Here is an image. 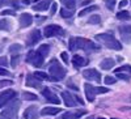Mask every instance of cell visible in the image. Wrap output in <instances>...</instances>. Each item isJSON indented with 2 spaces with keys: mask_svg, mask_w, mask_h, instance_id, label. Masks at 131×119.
Returning a JSON list of instances; mask_svg holds the SVG:
<instances>
[{
  "mask_svg": "<svg viewBox=\"0 0 131 119\" xmlns=\"http://www.w3.org/2000/svg\"><path fill=\"white\" fill-rule=\"evenodd\" d=\"M13 81H10V80H3V81H0V88H3V86H8V85H12Z\"/></svg>",
  "mask_w": 131,
  "mask_h": 119,
  "instance_id": "cell-39",
  "label": "cell"
},
{
  "mask_svg": "<svg viewBox=\"0 0 131 119\" xmlns=\"http://www.w3.org/2000/svg\"><path fill=\"white\" fill-rule=\"evenodd\" d=\"M105 4H106L109 10H113L115 7V0H105Z\"/></svg>",
  "mask_w": 131,
  "mask_h": 119,
  "instance_id": "cell-34",
  "label": "cell"
},
{
  "mask_svg": "<svg viewBox=\"0 0 131 119\" xmlns=\"http://www.w3.org/2000/svg\"><path fill=\"white\" fill-rule=\"evenodd\" d=\"M49 72L51 75V80L52 81H58L62 80L66 76V69L58 63L57 59H52L50 63V67H49Z\"/></svg>",
  "mask_w": 131,
  "mask_h": 119,
  "instance_id": "cell-3",
  "label": "cell"
},
{
  "mask_svg": "<svg viewBox=\"0 0 131 119\" xmlns=\"http://www.w3.org/2000/svg\"><path fill=\"white\" fill-rule=\"evenodd\" d=\"M21 50H23V46L18 45V43H15V45H10V46H9V52H12V54L20 52Z\"/></svg>",
  "mask_w": 131,
  "mask_h": 119,
  "instance_id": "cell-27",
  "label": "cell"
},
{
  "mask_svg": "<svg viewBox=\"0 0 131 119\" xmlns=\"http://www.w3.org/2000/svg\"><path fill=\"white\" fill-rule=\"evenodd\" d=\"M0 15L2 16H13V15H16V10L15 9H5V10H2Z\"/></svg>",
  "mask_w": 131,
  "mask_h": 119,
  "instance_id": "cell-33",
  "label": "cell"
},
{
  "mask_svg": "<svg viewBox=\"0 0 131 119\" xmlns=\"http://www.w3.org/2000/svg\"><path fill=\"white\" fill-rule=\"evenodd\" d=\"M41 41V31L38 29H34L29 34L28 37V41H26V46H34L36 43H38Z\"/></svg>",
  "mask_w": 131,
  "mask_h": 119,
  "instance_id": "cell-11",
  "label": "cell"
},
{
  "mask_svg": "<svg viewBox=\"0 0 131 119\" xmlns=\"http://www.w3.org/2000/svg\"><path fill=\"white\" fill-rule=\"evenodd\" d=\"M107 92H110L107 88H105V86H98V88H96V93L97 94H105Z\"/></svg>",
  "mask_w": 131,
  "mask_h": 119,
  "instance_id": "cell-36",
  "label": "cell"
},
{
  "mask_svg": "<svg viewBox=\"0 0 131 119\" xmlns=\"http://www.w3.org/2000/svg\"><path fill=\"white\" fill-rule=\"evenodd\" d=\"M18 62H20V56L18 55H15L12 58V62H10V66H12V68H16L18 66Z\"/></svg>",
  "mask_w": 131,
  "mask_h": 119,
  "instance_id": "cell-35",
  "label": "cell"
},
{
  "mask_svg": "<svg viewBox=\"0 0 131 119\" xmlns=\"http://www.w3.org/2000/svg\"><path fill=\"white\" fill-rule=\"evenodd\" d=\"M25 82H26L28 86H31V88H41V86H42L41 79H38L36 75H28Z\"/></svg>",
  "mask_w": 131,
  "mask_h": 119,
  "instance_id": "cell-12",
  "label": "cell"
},
{
  "mask_svg": "<svg viewBox=\"0 0 131 119\" xmlns=\"http://www.w3.org/2000/svg\"><path fill=\"white\" fill-rule=\"evenodd\" d=\"M85 110H81V111H76V114H75V116L76 118H79V116H83V115H85Z\"/></svg>",
  "mask_w": 131,
  "mask_h": 119,
  "instance_id": "cell-45",
  "label": "cell"
},
{
  "mask_svg": "<svg viewBox=\"0 0 131 119\" xmlns=\"http://www.w3.org/2000/svg\"><path fill=\"white\" fill-rule=\"evenodd\" d=\"M119 33H121L122 35L131 34V25H122V26H119Z\"/></svg>",
  "mask_w": 131,
  "mask_h": 119,
  "instance_id": "cell-25",
  "label": "cell"
},
{
  "mask_svg": "<svg viewBox=\"0 0 131 119\" xmlns=\"http://www.w3.org/2000/svg\"><path fill=\"white\" fill-rule=\"evenodd\" d=\"M34 75H36V76H37L38 79H41V80H51V77L49 76L47 73H45V72H41V71H38V72H36Z\"/></svg>",
  "mask_w": 131,
  "mask_h": 119,
  "instance_id": "cell-29",
  "label": "cell"
},
{
  "mask_svg": "<svg viewBox=\"0 0 131 119\" xmlns=\"http://www.w3.org/2000/svg\"><path fill=\"white\" fill-rule=\"evenodd\" d=\"M38 18H39V20H38V24H41V22H43V21H45L47 17H38Z\"/></svg>",
  "mask_w": 131,
  "mask_h": 119,
  "instance_id": "cell-48",
  "label": "cell"
},
{
  "mask_svg": "<svg viewBox=\"0 0 131 119\" xmlns=\"http://www.w3.org/2000/svg\"><path fill=\"white\" fill-rule=\"evenodd\" d=\"M101 22V17L98 16V15H93L88 18V24H92V25H97V24H100Z\"/></svg>",
  "mask_w": 131,
  "mask_h": 119,
  "instance_id": "cell-24",
  "label": "cell"
},
{
  "mask_svg": "<svg viewBox=\"0 0 131 119\" xmlns=\"http://www.w3.org/2000/svg\"><path fill=\"white\" fill-rule=\"evenodd\" d=\"M67 85H68V86H70V88H72V89H75V90H78V86H76V85H73V84H72V82H68V84H67Z\"/></svg>",
  "mask_w": 131,
  "mask_h": 119,
  "instance_id": "cell-47",
  "label": "cell"
},
{
  "mask_svg": "<svg viewBox=\"0 0 131 119\" xmlns=\"http://www.w3.org/2000/svg\"><path fill=\"white\" fill-rule=\"evenodd\" d=\"M62 3L66 5V8H70V9H75L76 7V0H62Z\"/></svg>",
  "mask_w": 131,
  "mask_h": 119,
  "instance_id": "cell-26",
  "label": "cell"
},
{
  "mask_svg": "<svg viewBox=\"0 0 131 119\" xmlns=\"http://www.w3.org/2000/svg\"><path fill=\"white\" fill-rule=\"evenodd\" d=\"M23 98L26 100V101H36V100H37V96L33 94V93H29V92H25V93L23 94Z\"/></svg>",
  "mask_w": 131,
  "mask_h": 119,
  "instance_id": "cell-28",
  "label": "cell"
},
{
  "mask_svg": "<svg viewBox=\"0 0 131 119\" xmlns=\"http://www.w3.org/2000/svg\"><path fill=\"white\" fill-rule=\"evenodd\" d=\"M58 113H62V109L59 107H45L41 110V115H57Z\"/></svg>",
  "mask_w": 131,
  "mask_h": 119,
  "instance_id": "cell-17",
  "label": "cell"
},
{
  "mask_svg": "<svg viewBox=\"0 0 131 119\" xmlns=\"http://www.w3.org/2000/svg\"><path fill=\"white\" fill-rule=\"evenodd\" d=\"M51 4H52V0H42V2L33 5V9L37 10V12H42V10H47Z\"/></svg>",
  "mask_w": 131,
  "mask_h": 119,
  "instance_id": "cell-15",
  "label": "cell"
},
{
  "mask_svg": "<svg viewBox=\"0 0 131 119\" xmlns=\"http://www.w3.org/2000/svg\"><path fill=\"white\" fill-rule=\"evenodd\" d=\"M43 58L45 56H42L38 52V50L37 51H29L28 55H26V62L30 63L31 66H34V67H41L43 64Z\"/></svg>",
  "mask_w": 131,
  "mask_h": 119,
  "instance_id": "cell-5",
  "label": "cell"
},
{
  "mask_svg": "<svg viewBox=\"0 0 131 119\" xmlns=\"http://www.w3.org/2000/svg\"><path fill=\"white\" fill-rule=\"evenodd\" d=\"M89 119H93V118H92V116H89Z\"/></svg>",
  "mask_w": 131,
  "mask_h": 119,
  "instance_id": "cell-53",
  "label": "cell"
},
{
  "mask_svg": "<svg viewBox=\"0 0 131 119\" xmlns=\"http://www.w3.org/2000/svg\"><path fill=\"white\" fill-rule=\"evenodd\" d=\"M62 119H76L75 114H71V113H66L62 115Z\"/></svg>",
  "mask_w": 131,
  "mask_h": 119,
  "instance_id": "cell-38",
  "label": "cell"
},
{
  "mask_svg": "<svg viewBox=\"0 0 131 119\" xmlns=\"http://www.w3.org/2000/svg\"><path fill=\"white\" fill-rule=\"evenodd\" d=\"M7 64H8V59H7L5 56L0 58V66H5V67H7Z\"/></svg>",
  "mask_w": 131,
  "mask_h": 119,
  "instance_id": "cell-44",
  "label": "cell"
},
{
  "mask_svg": "<svg viewBox=\"0 0 131 119\" xmlns=\"http://www.w3.org/2000/svg\"><path fill=\"white\" fill-rule=\"evenodd\" d=\"M20 21V26L21 28H26V26H30L31 22H33V16L30 13H23L18 18Z\"/></svg>",
  "mask_w": 131,
  "mask_h": 119,
  "instance_id": "cell-14",
  "label": "cell"
},
{
  "mask_svg": "<svg viewBox=\"0 0 131 119\" xmlns=\"http://www.w3.org/2000/svg\"><path fill=\"white\" fill-rule=\"evenodd\" d=\"M10 29V24L7 20H2L0 21V30H9Z\"/></svg>",
  "mask_w": 131,
  "mask_h": 119,
  "instance_id": "cell-30",
  "label": "cell"
},
{
  "mask_svg": "<svg viewBox=\"0 0 131 119\" xmlns=\"http://www.w3.org/2000/svg\"><path fill=\"white\" fill-rule=\"evenodd\" d=\"M115 82H117V80L114 77H112V76H106L105 77V84H107V85H112V84H115Z\"/></svg>",
  "mask_w": 131,
  "mask_h": 119,
  "instance_id": "cell-37",
  "label": "cell"
},
{
  "mask_svg": "<svg viewBox=\"0 0 131 119\" xmlns=\"http://www.w3.org/2000/svg\"><path fill=\"white\" fill-rule=\"evenodd\" d=\"M57 8H58V4H57V3H52V4H51V9H50V15H51V16L55 15Z\"/></svg>",
  "mask_w": 131,
  "mask_h": 119,
  "instance_id": "cell-40",
  "label": "cell"
},
{
  "mask_svg": "<svg viewBox=\"0 0 131 119\" xmlns=\"http://www.w3.org/2000/svg\"><path fill=\"white\" fill-rule=\"evenodd\" d=\"M60 2H62V0H60Z\"/></svg>",
  "mask_w": 131,
  "mask_h": 119,
  "instance_id": "cell-54",
  "label": "cell"
},
{
  "mask_svg": "<svg viewBox=\"0 0 131 119\" xmlns=\"http://www.w3.org/2000/svg\"><path fill=\"white\" fill-rule=\"evenodd\" d=\"M62 98H63V102L67 107H75L78 105V101L76 98L70 93V92H62Z\"/></svg>",
  "mask_w": 131,
  "mask_h": 119,
  "instance_id": "cell-10",
  "label": "cell"
},
{
  "mask_svg": "<svg viewBox=\"0 0 131 119\" xmlns=\"http://www.w3.org/2000/svg\"><path fill=\"white\" fill-rule=\"evenodd\" d=\"M92 2L91 0H85V2H83V5H88V4H91Z\"/></svg>",
  "mask_w": 131,
  "mask_h": 119,
  "instance_id": "cell-49",
  "label": "cell"
},
{
  "mask_svg": "<svg viewBox=\"0 0 131 119\" xmlns=\"http://www.w3.org/2000/svg\"><path fill=\"white\" fill-rule=\"evenodd\" d=\"M5 3H7V0H0V7H3Z\"/></svg>",
  "mask_w": 131,
  "mask_h": 119,
  "instance_id": "cell-50",
  "label": "cell"
},
{
  "mask_svg": "<svg viewBox=\"0 0 131 119\" xmlns=\"http://www.w3.org/2000/svg\"><path fill=\"white\" fill-rule=\"evenodd\" d=\"M117 18L121 21H128V20H131V15L127 10H121V12L117 13Z\"/></svg>",
  "mask_w": 131,
  "mask_h": 119,
  "instance_id": "cell-21",
  "label": "cell"
},
{
  "mask_svg": "<svg viewBox=\"0 0 131 119\" xmlns=\"http://www.w3.org/2000/svg\"><path fill=\"white\" fill-rule=\"evenodd\" d=\"M97 9H100V8H98V5H89L88 8H84L83 10H80L79 16H80V17H84L85 15H88V13H91V12H94V10H97Z\"/></svg>",
  "mask_w": 131,
  "mask_h": 119,
  "instance_id": "cell-20",
  "label": "cell"
},
{
  "mask_svg": "<svg viewBox=\"0 0 131 119\" xmlns=\"http://www.w3.org/2000/svg\"><path fill=\"white\" fill-rule=\"evenodd\" d=\"M60 58L63 59V62H64V63H67V64H68V54L66 52V51L60 54Z\"/></svg>",
  "mask_w": 131,
  "mask_h": 119,
  "instance_id": "cell-43",
  "label": "cell"
},
{
  "mask_svg": "<svg viewBox=\"0 0 131 119\" xmlns=\"http://www.w3.org/2000/svg\"><path fill=\"white\" fill-rule=\"evenodd\" d=\"M42 96L45 97V98L47 100V102H50V103H55V105H59L60 103L59 97L57 94H54L51 92V89H49V88H43L42 89Z\"/></svg>",
  "mask_w": 131,
  "mask_h": 119,
  "instance_id": "cell-9",
  "label": "cell"
},
{
  "mask_svg": "<svg viewBox=\"0 0 131 119\" xmlns=\"http://www.w3.org/2000/svg\"><path fill=\"white\" fill-rule=\"evenodd\" d=\"M18 107H20V101L15 97L13 100H10V101L5 105V109L3 110L2 116H4V118H9V119H16V118H17Z\"/></svg>",
  "mask_w": 131,
  "mask_h": 119,
  "instance_id": "cell-4",
  "label": "cell"
},
{
  "mask_svg": "<svg viewBox=\"0 0 131 119\" xmlns=\"http://www.w3.org/2000/svg\"><path fill=\"white\" fill-rule=\"evenodd\" d=\"M83 76H84V79L89 80V81H98L100 82V80H101V73L94 68H89V69L83 71Z\"/></svg>",
  "mask_w": 131,
  "mask_h": 119,
  "instance_id": "cell-8",
  "label": "cell"
},
{
  "mask_svg": "<svg viewBox=\"0 0 131 119\" xmlns=\"http://www.w3.org/2000/svg\"><path fill=\"white\" fill-rule=\"evenodd\" d=\"M15 97H17V92H16V90L7 89V90L0 92V107L5 106L10 100H13Z\"/></svg>",
  "mask_w": 131,
  "mask_h": 119,
  "instance_id": "cell-7",
  "label": "cell"
},
{
  "mask_svg": "<svg viewBox=\"0 0 131 119\" xmlns=\"http://www.w3.org/2000/svg\"><path fill=\"white\" fill-rule=\"evenodd\" d=\"M37 116V107L36 106H30L25 110L24 113V118L25 119H36Z\"/></svg>",
  "mask_w": 131,
  "mask_h": 119,
  "instance_id": "cell-18",
  "label": "cell"
},
{
  "mask_svg": "<svg viewBox=\"0 0 131 119\" xmlns=\"http://www.w3.org/2000/svg\"><path fill=\"white\" fill-rule=\"evenodd\" d=\"M0 75H2V76H10V72L7 71V69L3 68V67H0Z\"/></svg>",
  "mask_w": 131,
  "mask_h": 119,
  "instance_id": "cell-41",
  "label": "cell"
},
{
  "mask_svg": "<svg viewBox=\"0 0 131 119\" xmlns=\"http://www.w3.org/2000/svg\"><path fill=\"white\" fill-rule=\"evenodd\" d=\"M115 72H127V73H131V66H128V64H126V66H122L115 69Z\"/></svg>",
  "mask_w": 131,
  "mask_h": 119,
  "instance_id": "cell-31",
  "label": "cell"
},
{
  "mask_svg": "<svg viewBox=\"0 0 131 119\" xmlns=\"http://www.w3.org/2000/svg\"><path fill=\"white\" fill-rule=\"evenodd\" d=\"M97 119H105V118H97Z\"/></svg>",
  "mask_w": 131,
  "mask_h": 119,
  "instance_id": "cell-52",
  "label": "cell"
},
{
  "mask_svg": "<svg viewBox=\"0 0 131 119\" xmlns=\"http://www.w3.org/2000/svg\"><path fill=\"white\" fill-rule=\"evenodd\" d=\"M70 50L75 51V50H84L86 52H98L101 50L100 46H97L96 43H93L89 39H85L81 37H72L70 39Z\"/></svg>",
  "mask_w": 131,
  "mask_h": 119,
  "instance_id": "cell-1",
  "label": "cell"
},
{
  "mask_svg": "<svg viewBox=\"0 0 131 119\" xmlns=\"http://www.w3.org/2000/svg\"><path fill=\"white\" fill-rule=\"evenodd\" d=\"M94 38L100 43H102L104 46H106L107 49H110V50H122V43L118 39H115L112 34L102 33V34H97Z\"/></svg>",
  "mask_w": 131,
  "mask_h": 119,
  "instance_id": "cell-2",
  "label": "cell"
},
{
  "mask_svg": "<svg viewBox=\"0 0 131 119\" xmlns=\"http://www.w3.org/2000/svg\"><path fill=\"white\" fill-rule=\"evenodd\" d=\"M71 62H72L75 68H79V67H83V66H85V64H88L89 60H86L85 58H83L80 55H73V58H72Z\"/></svg>",
  "mask_w": 131,
  "mask_h": 119,
  "instance_id": "cell-16",
  "label": "cell"
},
{
  "mask_svg": "<svg viewBox=\"0 0 131 119\" xmlns=\"http://www.w3.org/2000/svg\"><path fill=\"white\" fill-rule=\"evenodd\" d=\"M0 119H9V118H4V116H0Z\"/></svg>",
  "mask_w": 131,
  "mask_h": 119,
  "instance_id": "cell-51",
  "label": "cell"
},
{
  "mask_svg": "<svg viewBox=\"0 0 131 119\" xmlns=\"http://www.w3.org/2000/svg\"><path fill=\"white\" fill-rule=\"evenodd\" d=\"M43 34H45L46 38H51V37H57V35H64V30L59 26V25H47L43 30Z\"/></svg>",
  "mask_w": 131,
  "mask_h": 119,
  "instance_id": "cell-6",
  "label": "cell"
},
{
  "mask_svg": "<svg viewBox=\"0 0 131 119\" xmlns=\"http://www.w3.org/2000/svg\"><path fill=\"white\" fill-rule=\"evenodd\" d=\"M117 73V77L121 79V80H125V81H128L130 80V75L125 73V72H115Z\"/></svg>",
  "mask_w": 131,
  "mask_h": 119,
  "instance_id": "cell-32",
  "label": "cell"
},
{
  "mask_svg": "<svg viewBox=\"0 0 131 119\" xmlns=\"http://www.w3.org/2000/svg\"><path fill=\"white\" fill-rule=\"evenodd\" d=\"M114 66H115V60H113L112 58L104 59V60L101 62V64H100V67H101L102 69H110V68H113Z\"/></svg>",
  "mask_w": 131,
  "mask_h": 119,
  "instance_id": "cell-19",
  "label": "cell"
},
{
  "mask_svg": "<svg viewBox=\"0 0 131 119\" xmlns=\"http://www.w3.org/2000/svg\"><path fill=\"white\" fill-rule=\"evenodd\" d=\"M84 89H85V96H86V100H88L89 102H93L94 101V97H96V88L94 86H92L91 84L86 82L84 85Z\"/></svg>",
  "mask_w": 131,
  "mask_h": 119,
  "instance_id": "cell-13",
  "label": "cell"
},
{
  "mask_svg": "<svg viewBox=\"0 0 131 119\" xmlns=\"http://www.w3.org/2000/svg\"><path fill=\"white\" fill-rule=\"evenodd\" d=\"M122 41L125 43H131V34H126V35H122Z\"/></svg>",
  "mask_w": 131,
  "mask_h": 119,
  "instance_id": "cell-42",
  "label": "cell"
},
{
  "mask_svg": "<svg viewBox=\"0 0 131 119\" xmlns=\"http://www.w3.org/2000/svg\"><path fill=\"white\" fill-rule=\"evenodd\" d=\"M38 52L41 54L42 56H46L47 54L50 52V46L49 45H41L39 49H38Z\"/></svg>",
  "mask_w": 131,
  "mask_h": 119,
  "instance_id": "cell-23",
  "label": "cell"
},
{
  "mask_svg": "<svg viewBox=\"0 0 131 119\" xmlns=\"http://www.w3.org/2000/svg\"><path fill=\"white\" fill-rule=\"evenodd\" d=\"M75 13V9H67V8H62L60 9V16L63 18H68V17H72Z\"/></svg>",
  "mask_w": 131,
  "mask_h": 119,
  "instance_id": "cell-22",
  "label": "cell"
},
{
  "mask_svg": "<svg viewBox=\"0 0 131 119\" xmlns=\"http://www.w3.org/2000/svg\"><path fill=\"white\" fill-rule=\"evenodd\" d=\"M127 5V0H121V2H119V8H123V7H126Z\"/></svg>",
  "mask_w": 131,
  "mask_h": 119,
  "instance_id": "cell-46",
  "label": "cell"
}]
</instances>
